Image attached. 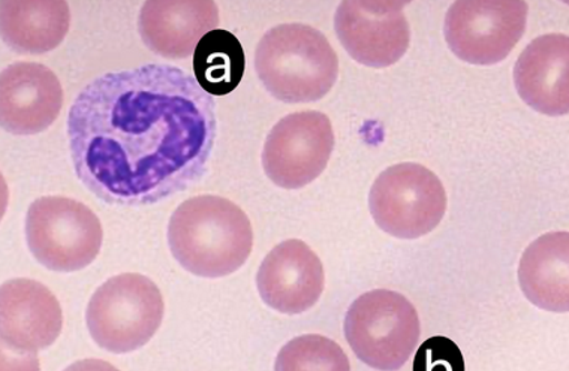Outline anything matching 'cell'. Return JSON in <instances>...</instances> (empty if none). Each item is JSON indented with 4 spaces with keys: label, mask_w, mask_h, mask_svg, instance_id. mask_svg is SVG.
<instances>
[{
    "label": "cell",
    "mask_w": 569,
    "mask_h": 371,
    "mask_svg": "<svg viewBox=\"0 0 569 371\" xmlns=\"http://www.w3.org/2000/svg\"><path fill=\"white\" fill-rule=\"evenodd\" d=\"M217 138L214 98L172 64L98 77L68 116L76 174L110 205L157 204L191 188Z\"/></svg>",
    "instance_id": "6da1fadb"
},
{
    "label": "cell",
    "mask_w": 569,
    "mask_h": 371,
    "mask_svg": "<svg viewBox=\"0 0 569 371\" xmlns=\"http://www.w3.org/2000/svg\"><path fill=\"white\" fill-rule=\"evenodd\" d=\"M172 257L198 278H226L251 257V220L234 202L214 195L193 197L177 207L168 223Z\"/></svg>",
    "instance_id": "7a4b0ae2"
},
{
    "label": "cell",
    "mask_w": 569,
    "mask_h": 371,
    "mask_svg": "<svg viewBox=\"0 0 569 371\" xmlns=\"http://www.w3.org/2000/svg\"><path fill=\"white\" fill-rule=\"evenodd\" d=\"M256 71L279 101L315 102L325 98L338 80L339 59L319 30L301 23L279 24L258 44Z\"/></svg>",
    "instance_id": "3957f363"
},
{
    "label": "cell",
    "mask_w": 569,
    "mask_h": 371,
    "mask_svg": "<svg viewBox=\"0 0 569 371\" xmlns=\"http://www.w3.org/2000/svg\"><path fill=\"white\" fill-rule=\"evenodd\" d=\"M345 339L366 365L398 371L420 342V318L402 293L375 289L359 297L345 318Z\"/></svg>",
    "instance_id": "277c9868"
},
{
    "label": "cell",
    "mask_w": 569,
    "mask_h": 371,
    "mask_svg": "<svg viewBox=\"0 0 569 371\" xmlns=\"http://www.w3.org/2000/svg\"><path fill=\"white\" fill-rule=\"evenodd\" d=\"M162 293L142 274L114 275L97 289L86 310L93 342L113 353L137 351L157 334L163 319Z\"/></svg>",
    "instance_id": "5b68a950"
},
{
    "label": "cell",
    "mask_w": 569,
    "mask_h": 371,
    "mask_svg": "<svg viewBox=\"0 0 569 371\" xmlns=\"http://www.w3.org/2000/svg\"><path fill=\"white\" fill-rule=\"evenodd\" d=\"M26 240L34 259L46 269L72 273L97 259L103 232L98 215L83 202L42 197L29 207Z\"/></svg>",
    "instance_id": "8992f818"
},
{
    "label": "cell",
    "mask_w": 569,
    "mask_h": 371,
    "mask_svg": "<svg viewBox=\"0 0 569 371\" xmlns=\"http://www.w3.org/2000/svg\"><path fill=\"white\" fill-rule=\"evenodd\" d=\"M375 223L387 234L416 240L438 228L447 211L442 181L418 163L387 168L375 180L369 195Z\"/></svg>",
    "instance_id": "52a82bcc"
},
{
    "label": "cell",
    "mask_w": 569,
    "mask_h": 371,
    "mask_svg": "<svg viewBox=\"0 0 569 371\" xmlns=\"http://www.w3.org/2000/svg\"><path fill=\"white\" fill-rule=\"evenodd\" d=\"M528 11L521 0H459L446 16L447 44L463 62H502L523 37Z\"/></svg>",
    "instance_id": "ba28073f"
},
{
    "label": "cell",
    "mask_w": 569,
    "mask_h": 371,
    "mask_svg": "<svg viewBox=\"0 0 569 371\" xmlns=\"http://www.w3.org/2000/svg\"><path fill=\"white\" fill-rule=\"evenodd\" d=\"M333 149L330 119L318 111H303L287 116L271 129L262 150V167L279 188L300 189L322 174Z\"/></svg>",
    "instance_id": "9c48e42d"
},
{
    "label": "cell",
    "mask_w": 569,
    "mask_h": 371,
    "mask_svg": "<svg viewBox=\"0 0 569 371\" xmlns=\"http://www.w3.org/2000/svg\"><path fill=\"white\" fill-rule=\"evenodd\" d=\"M407 2L345 0L335 16V29L345 50L369 68L399 62L411 42L403 8Z\"/></svg>",
    "instance_id": "30bf717a"
},
{
    "label": "cell",
    "mask_w": 569,
    "mask_h": 371,
    "mask_svg": "<svg viewBox=\"0 0 569 371\" xmlns=\"http://www.w3.org/2000/svg\"><path fill=\"white\" fill-rule=\"evenodd\" d=\"M63 327L62 308L44 284L12 279L0 289V340L8 351L32 355L50 348Z\"/></svg>",
    "instance_id": "8fae6325"
},
{
    "label": "cell",
    "mask_w": 569,
    "mask_h": 371,
    "mask_svg": "<svg viewBox=\"0 0 569 371\" xmlns=\"http://www.w3.org/2000/svg\"><path fill=\"white\" fill-rule=\"evenodd\" d=\"M63 89L56 73L41 63L19 62L0 76V123L12 136H37L59 118Z\"/></svg>",
    "instance_id": "7c38bea8"
},
{
    "label": "cell",
    "mask_w": 569,
    "mask_h": 371,
    "mask_svg": "<svg viewBox=\"0 0 569 371\" xmlns=\"http://www.w3.org/2000/svg\"><path fill=\"white\" fill-rule=\"evenodd\" d=\"M257 287L261 300L276 312L305 313L325 292V267L303 241L287 240L271 249L262 261Z\"/></svg>",
    "instance_id": "4fadbf2b"
},
{
    "label": "cell",
    "mask_w": 569,
    "mask_h": 371,
    "mask_svg": "<svg viewBox=\"0 0 569 371\" xmlns=\"http://www.w3.org/2000/svg\"><path fill=\"white\" fill-rule=\"evenodd\" d=\"M219 24L213 0H149L138 17V32L154 54L187 59Z\"/></svg>",
    "instance_id": "5bb4252c"
},
{
    "label": "cell",
    "mask_w": 569,
    "mask_h": 371,
    "mask_svg": "<svg viewBox=\"0 0 569 371\" xmlns=\"http://www.w3.org/2000/svg\"><path fill=\"white\" fill-rule=\"evenodd\" d=\"M517 92L538 113L569 114V37L542 34L526 47L515 67Z\"/></svg>",
    "instance_id": "9a60e30c"
},
{
    "label": "cell",
    "mask_w": 569,
    "mask_h": 371,
    "mask_svg": "<svg viewBox=\"0 0 569 371\" xmlns=\"http://www.w3.org/2000/svg\"><path fill=\"white\" fill-rule=\"evenodd\" d=\"M519 283L537 308L569 313V232H549L528 245L519 265Z\"/></svg>",
    "instance_id": "2e32d148"
},
{
    "label": "cell",
    "mask_w": 569,
    "mask_h": 371,
    "mask_svg": "<svg viewBox=\"0 0 569 371\" xmlns=\"http://www.w3.org/2000/svg\"><path fill=\"white\" fill-rule=\"evenodd\" d=\"M71 23L63 0H3L2 41L19 54H44L62 44Z\"/></svg>",
    "instance_id": "e0dca14e"
},
{
    "label": "cell",
    "mask_w": 569,
    "mask_h": 371,
    "mask_svg": "<svg viewBox=\"0 0 569 371\" xmlns=\"http://www.w3.org/2000/svg\"><path fill=\"white\" fill-rule=\"evenodd\" d=\"M246 56L239 38L228 30L207 33L193 53V72L211 97L231 93L244 76Z\"/></svg>",
    "instance_id": "ac0fdd59"
},
{
    "label": "cell",
    "mask_w": 569,
    "mask_h": 371,
    "mask_svg": "<svg viewBox=\"0 0 569 371\" xmlns=\"http://www.w3.org/2000/svg\"><path fill=\"white\" fill-rule=\"evenodd\" d=\"M274 371H351V362L335 340L309 334L280 349Z\"/></svg>",
    "instance_id": "d6986e66"
},
{
    "label": "cell",
    "mask_w": 569,
    "mask_h": 371,
    "mask_svg": "<svg viewBox=\"0 0 569 371\" xmlns=\"http://www.w3.org/2000/svg\"><path fill=\"white\" fill-rule=\"evenodd\" d=\"M412 371H467L463 353L452 340L437 335L418 348Z\"/></svg>",
    "instance_id": "ffe728a7"
},
{
    "label": "cell",
    "mask_w": 569,
    "mask_h": 371,
    "mask_svg": "<svg viewBox=\"0 0 569 371\" xmlns=\"http://www.w3.org/2000/svg\"><path fill=\"white\" fill-rule=\"evenodd\" d=\"M63 371H119L110 362L98 360V358H90V360H81L67 367Z\"/></svg>",
    "instance_id": "44dd1931"
}]
</instances>
